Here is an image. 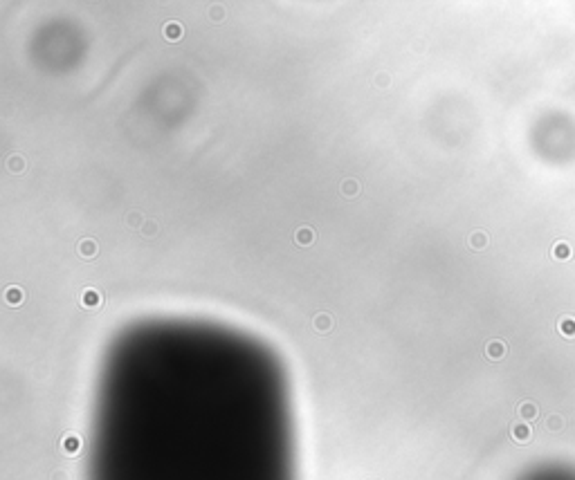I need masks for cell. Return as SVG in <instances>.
I'll return each instance as SVG.
<instances>
[{
    "label": "cell",
    "instance_id": "cell-7",
    "mask_svg": "<svg viewBox=\"0 0 575 480\" xmlns=\"http://www.w3.org/2000/svg\"><path fill=\"white\" fill-rule=\"evenodd\" d=\"M503 354H506V343L503 341H490L488 343V357L501 359Z\"/></svg>",
    "mask_w": 575,
    "mask_h": 480
},
{
    "label": "cell",
    "instance_id": "cell-10",
    "mask_svg": "<svg viewBox=\"0 0 575 480\" xmlns=\"http://www.w3.org/2000/svg\"><path fill=\"white\" fill-rule=\"evenodd\" d=\"M330 326H333V319H330L328 314H319V317L314 319V328H317L319 332H321V330H324V332H326V330H330Z\"/></svg>",
    "mask_w": 575,
    "mask_h": 480
},
{
    "label": "cell",
    "instance_id": "cell-6",
    "mask_svg": "<svg viewBox=\"0 0 575 480\" xmlns=\"http://www.w3.org/2000/svg\"><path fill=\"white\" fill-rule=\"evenodd\" d=\"M23 296H25V294H23L21 287H7V290H5V299H7V303H9V305H21V303H23Z\"/></svg>",
    "mask_w": 575,
    "mask_h": 480
},
{
    "label": "cell",
    "instance_id": "cell-12",
    "mask_svg": "<svg viewBox=\"0 0 575 480\" xmlns=\"http://www.w3.org/2000/svg\"><path fill=\"white\" fill-rule=\"evenodd\" d=\"M528 435H530V431H528L526 427H515V438L517 440H526Z\"/></svg>",
    "mask_w": 575,
    "mask_h": 480
},
{
    "label": "cell",
    "instance_id": "cell-11",
    "mask_svg": "<svg viewBox=\"0 0 575 480\" xmlns=\"http://www.w3.org/2000/svg\"><path fill=\"white\" fill-rule=\"evenodd\" d=\"M522 415H523V417H535V415H537V408H535L533 404H523Z\"/></svg>",
    "mask_w": 575,
    "mask_h": 480
},
{
    "label": "cell",
    "instance_id": "cell-13",
    "mask_svg": "<svg viewBox=\"0 0 575 480\" xmlns=\"http://www.w3.org/2000/svg\"><path fill=\"white\" fill-rule=\"evenodd\" d=\"M65 449L68 451H77L79 449V438H68L65 440Z\"/></svg>",
    "mask_w": 575,
    "mask_h": 480
},
{
    "label": "cell",
    "instance_id": "cell-9",
    "mask_svg": "<svg viewBox=\"0 0 575 480\" xmlns=\"http://www.w3.org/2000/svg\"><path fill=\"white\" fill-rule=\"evenodd\" d=\"M470 245H472L474 249H483L485 245H488V236H485L483 231H476L470 236Z\"/></svg>",
    "mask_w": 575,
    "mask_h": 480
},
{
    "label": "cell",
    "instance_id": "cell-5",
    "mask_svg": "<svg viewBox=\"0 0 575 480\" xmlns=\"http://www.w3.org/2000/svg\"><path fill=\"white\" fill-rule=\"evenodd\" d=\"M182 34H184V29H182L180 23H166L164 25V36L169 38V41H178V38H182Z\"/></svg>",
    "mask_w": 575,
    "mask_h": 480
},
{
    "label": "cell",
    "instance_id": "cell-3",
    "mask_svg": "<svg viewBox=\"0 0 575 480\" xmlns=\"http://www.w3.org/2000/svg\"><path fill=\"white\" fill-rule=\"evenodd\" d=\"M557 330L564 337H569V339H573L575 337V317H559V321H557Z\"/></svg>",
    "mask_w": 575,
    "mask_h": 480
},
{
    "label": "cell",
    "instance_id": "cell-8",
    "mask_svg": "<svg viewBox=\"0 0 575 480\" xmlns=\"http://www.w3.org/2000/svg\"><path fill=\"white\" fill-rule=\"evenodd\" d=\"M79 253L83 256V258H92L97 253V243L95 240H83V243L79 245Z\"/></svg>",
    "mask_w": 575,
    "mask_h": 480
},
{
    "label": "cell",
    "instance_id": "cell-4",
    "mask_svg": "<svg viewBox=\"0 0 575 480\" xmlns=\"http://www.w3.org/2000/svg\"><path fill=\"white\" fill-rule=\"evenodd\" d=\"M294 240H297V245H301V247H308V245H313V240H314V231L310 227H301L297 233H294Z\"/></svg>",
    "mask_w": 575,
    "mask_h": 480
},
{
    "label": "cell",
    "instance_id": "cell-14",
    "mask_svg": "<svg viewBox=\"0 0 575 480\" xmlns=\"http://www.w3.org/2000/svg\"><path fill=\"white\" fill-rule=\"evenodd\" d=\"M341 189H344V193H346V196H353V193H355V189H357V184H355V182H344V184H341Z\"/></svg>",
    "mask_w": 575,
    "mask_h": 480
},
{
    "label": "cell",
    "instance_id": "cell-1",
    "mask_svg": "<svg viewBox=\"0 0 575 480\" xmlns=\"http://www.w3.org/2000/svg\"><path fill=\"white\" fill-rule=\"evenodd\" d=\"M102 292L99 290H83V294H81V305L83 307H99L102 305Z\"/></svg>",
    "mask_w": 575,
    "mask_h": 480
},
{
    "label": "cell",
    "instance_id": "cell-2",
    "mask_svg": "<svg viewBox=\"0 0 575 480\" xmlns=\"http://www.w3.org/2000/svg\"><path fill=\"white\" fill-rule=\"evenodd\" d=\"M550 256L557 260H569L571 256H573V247H571L566 240H559V243L553 245V252H550Z\"/></svg>",
    "mask_w": 575,
    "mask_h": 480
}]
</instances>
